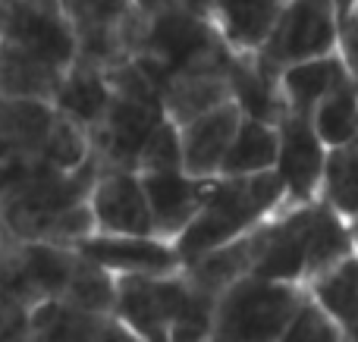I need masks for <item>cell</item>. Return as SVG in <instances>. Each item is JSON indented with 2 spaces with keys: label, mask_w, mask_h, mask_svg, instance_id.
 <instances>
[{
  "label": "cell",
  "mask_w": 358,
  "mask_h": 342,
  "mask_svg": "<svg viewBox=\"0 0 358 342\" xmlns=\"http://www.w3.org/2000/svg\"><path fill=\"white\" fill-rule=\"evenodd\" d=\"M76 60V35L63 0H3L0 94L54 101Z\"/></svg>",
  "instance_id": "6da1fadb"
},
{
  "label": "cell",
  "mask_w": 358,
  "mask_h": 342,
  "mask_svg": "<svg viewBox=\"0 0 358 342\" xmlns=\"http://www.w3.org/2000/svg\"><path fill=\"white\" fill-rule=\"evenodd\" d=\"M252 274L273 280L308 283L355 248L352 223L324 198L308 205H283L252 230Z\"/></svg>",
  "instance_id": "7a4b0ae2"
},
{
  "label": "cell",
  "mask_w": 358,
  "mask_h": 342,
  "mask_svg": "<svg viewBox=\"0 0 358 342\" xmlns=\"http://www.w3.org/2000/svg\"><path fill=\"white\" fill-rule=\"evenodd\" d=\"M217 299L195 286L185 270L161 276H117L113 314L142 342H189L210 339Z\"/></svg>",
  "instance_id": "3957f363"
},
{
  "label": "cell",
  "mask_w": 358,
  "mask_h": 342,
  "mask_svg": "<svg viewBox=\"0 0 358 342\" xmlns=\"http://www.w3.org/2000/svg\"><path fill=\"white\" fill-rule=\"evenodd\" d=\"M286 205L283 182L273 170L245 176H214L208 179L204 201L182 232L173 239L182 267L201 255L245 236L248 230L267 220Z\"/></svg>",
  "instance_id": "277c9868"
},
{
  "label": "cell",
  "mask_w": 358,
  "mask_h": 342,
  "mask_svg": "<svg viewBox=\"0 0 358 342\" xmlns=\"http://www.w3.org/2000/svg\"><path fill=\"white\" fill-rule=\"evenodd\" d=\"M229 47L208 16L185 10L179 0H164L148 19H142L132 60L161 88L173 73L204 63L227 60Z\"/></svg>",
  "instance_id": "5b68a950"
},
{
  "label": "cell",
  "mask_w": 358,
  "mask_h": 342,
  "mask_svg": "<svg viewBox=\"0 0 358 342\" xmlns=\"http://www.w3.org/2000/svg\"><path fill=\"white\" fill-rule=\"evenodd\" d=\"M308 289L302 283L248 274L229 283L214 305L210 339L220 342H283Z\"/></svg>",
  "instance_id": "8992f818"
},
{
  "label": "cell",
  "mask_w": 358,
  "mask_h": 342,
  "mask_svg": "<svg viewBox=\"0 0 358 342\" xmlns=\"http://www.w3.org/2000/svg\"><path fill=\"white\" fill-rule=\"evenodd\" d=\"M76 248L41 239H19L0 258V311L29 320L44 299H57L73 274Z\"/></svg>",
  "instance_id": "52a82bcc"
},
{
  "label": "cell",
  "mask_w": 358,
  "mask_h": 342,
  "mask_svg": "<svg viewBox=\"0 0 358 342\" xmlns=\"http://www.w3.org/2000/svg\"><path fill=\"white\" fill-rule=\"evenodd\" d=\"M340 50V0H283L258 60L271 73L296 60Z\"/></svg>",
  "instance_id": "ba28073f"
},
{
  "label": "cell",
  "mask_w": 358,
  "mask_h": 342,
  "mask_svg": "<svg viewBox=\"0 0 358 342\" xmlns=\"http://www.w3.org/2000/svg\"><path fill=\"white\" fill-rule=\"evenodd\" d=\"M280 129V154L273 173L283 182L286 205H308L321 198L324 167H327V144L311 126V117L283 110L277 119Z\"/></svg>",
  "instance_id": "9c48e42d"
},
{
  "label": "cell",
  "mask_w": 358,
  "mask_h": 342,
  "mask_svg": "<svg viewBox=\"0 0 358 342\" xmlns=\"http://www.w3.org/2000/svg\"><path fill=\"white\" fill-rule=\"evenodd\" d=\"M73 248L117 276L123 274L161 276L182 270V258H179L176 242L157 236V232H92L82 242H76Z\"/></svg>",
  "instance_id": "30bf717a"
},
{
  "label": "cell",
  "mask_w": 358,
  "mask_h": 342,
  "mask_svg": "<svg viewBox=\"0 0 358 342\" xmlns=\"http://www.w3.org/2000/svg\"><path fill=\"white\" fill-rule=\"evenodd\" d=\"M94 232H155L142 176L129 167H104L88 192Z\"/></svg>",
  "instance_id": "8fae6325"
},
{
  "label": "cell",
  "mask_w": 358,
  "mask_h": 342,
  "mask_svg": "<svg viewBox=\"0 0 358 342\" xmlns=\"http://www.w3.org/2000/svg\"><path fill=\"white\" fill-rule=\"evenodd\" d=\"M29 339L35 342H132L117 314H94L66 299H44L29 311Z\"/></svg>",
  "instance_id": "7c38bea8"
},
{
  "label": "cell",
  "mask_w": 358,
  "mask_h": 342,
  "mask_svg": "<svg viewBox=\"0 0 358 342\" xmlns=\"http://www.w3.org/2000/svg\"><path fill=\"white\" fill-rule=\"evenodd\" d=\"M229 60V54H227ZM227 60L220 63H204V66H192L182 73H173L161 85V107L164 117L176 126L192 123L195 117L214 110V107L233 101V85H229V69Z\"/></svg>",
  "instance_id": "4fadbf2b"
},
{
  "label": "cell",
  "mask_w": 358,
  "mask_h": 342,
  "mask_svg": "<svg viewBox=\"0 0 358 342\" xmlns=\"http://www.w3.org/2000/svg\"><path fill=\"white\" fill-rule=\"evenodd\" d=\"M239 119H242L239 104L227 101V104L195 117L192 123L179 126V151H182L185 173L198 176V179L220 176V167L227 161V151L236 135Z\"/></svg>",
  "instance_id": "5bb4252c"
},
{
  "label": "cell",
  "mask_w": 358,
  "mask_h": 342,
  "mask_svg": "<svg viewBox=\"0 0 358 342\" xmlns=\"http://www.w3.org/2000/svg\"><path fill=\"white\" fill-rule=\"evenodd\" d=\"M138 176H142L145 195H148L155 232L164 239H176L189 226V220L195 217V211L201 207L208 179H198V176L185 173L182 167L145 170Z\"/></svg>",
  "instance_id": "9a60e30c"
},
{
  "label": "cell",
  "mask_w": 358,
  "mask_h": 342,
  "mask_svg": "<svg viewBox=\"0 0 358 342\" xmlns=\"http://www.w3.org/2000/svg\"><path fill=\"white\" fill-rule=\"evenodd\" d=\"M54 119V101L0 94V161H41Z\"/></svg>",
  "instance_id": "2e32d148"
},
{
  "label": "cell",
  "mask_w": 358,
  "mask_h": 342,
  "mask_svg": "<svg viewBox=\"0 0 358 342\" xmlns=\"http://www.w3.org/2000/svg\"><path fill=\"white\" fill-rule=\"evenodd\" d=\"M349 79V66L343 60L340 50L330 54H317L308 60H296L289 66L280 69V98H283L286 110L311 117V110L317 107V101L324 94H330L336 85Z\"/></svg>",
  "instance_id": "e0dca14e"
},
{
  "label": "cell",
  "mask_w": 358,
  "mask_h": 342,
  "mask_svg": "<svg viewBox=\"0 0 358 342\" xmlns=\"http://www.w3.org/2000/svg\"><path fill=\"white\" fill-rule=\"evenodd\" d=\"M110 98L113 91H110V82H107V66L85 60V57H76L73 66L63 73L60 85H57L54 107L63 117L92 129L107 113Z\"/></svg>",
  "instance_id": "ac0fdd59"
},
{
  "label": "cell",
  "mask_w": 358,
  "mask_h": 342,
  "mask_svg": "<svg viewBox=\"0 0 358 342\" xmlns=\"http://www.w3.org/2000/svg\"><path fill=\"white\" fill-rule=\"evenodd\" d=\"M283 0H214L210 22L233 54H258L280 16Z\"/></svg>",
  "instance_id": "d6986e66"
},
{
  "label": "cell",
  "mask_w": 358,
  "mask_h": 342,
  "mask_svg": "<svg viewBox=\"0 0 358 342\" xmlns=\"http://www.w3.org/2000/svg\"><path fill=\"white\" fill-rule=\"evenodd\" d=\"M229 85H233V101L245 117H258L267 123H277L280 113L286 110L283 98H280V75L271 73L258 54H233L229 50Z\"/></svg>",
  "instance_id": "ffe728a7"
},
{
  "label": "cell",
  "mask_w": 358,
  "mask_h": 342,
  "mask_svg": "<svg viewBox=\"0 0 358 342\" xmlns=\"http://www.w3.org/2000/svg\"><path fill=\"white\" fill-rule=\"evenodd\" d=\"M305 289L340 324L343 339H358V248L321 270Z\"/></svg>",
  "instance_id": "44dd1931"
},
{
  "label": "cell",
  "mask_w": 358,
  "mask_h": 342,
  "mask_svg": "<svg viewBox=\"0 0 358 342\" xmlns=\"http://www.w3.org/2000/svg\"><path fill=\"white\" fill-rule=\"evenodd\" d=\"M280 154V129L277 123H267L258 117L242 113L236 135L229 142L227 161L220 167V176H245V173H264L277 167Z\"/></svg>",
  "instance_id": "7402d4cb"
},
{
  "label": "cell",
  "mask_w": 358,
  "mask_h": 342,
  "mask_svg": "<svg viewBox=\"0 0 358 342\" xmlns=\"http://www.w3.org/2000/svg\"><path fill=\"white\" fill-rule=\"evenodd\" d=\"M311 126L327 148H340L358 138V88L349 75L343 85L317 101L311 110Z\"/></svg>",
  "instance_id": "603a6c76"
},
{
  "label": "cell",
  "mask_w": 358,
  "mask_h": 342,
  "mask_svg": "<svg viewBox=\"0 0 358 342\" xmlns=\"http://www.w3.org/2000/svg\"><path fill=\"white\" fill-rule=\"evenodd\" d=\"M60 299L94 314H113V305H117V274H110L107 267H101L92 258L76 251L73 274H69Z\"/></svg>",
  "instance_id": "cb8c5ba5"
},
{
  "label": "cell",
  "mask_w": 358,
  "mask_h": 342,
  "mask_svg": "<svg viewBox=\"0 0 358 342\" xmlns=\"http://www.w3.org/2000/svg\"><path fill=\"white\" fill-rule=\"evenodd\" d=\"M321 198L343 214L346 220L358 217V138L327 151Z\"/></svg>",
  "instance_id": "d4e9b609"
},
{
  "label": "cell",
  "mask_w": 358,
  "mask_h": 342,
  "mask_svg": "<svg viewBox=\"0 0 358 342\" xmlns=\"http://www.w3.org/2000/svg\"><path fill=\"white\" fill-rule=\"evenodd\" d=\"M88 157H92L88 129L57 110L54 129H50L48 144H44V151H41V163L57 167V170H76V167H82Z\"/></svg>",
  "instance_id": "484cf974"
},
{
  "label": "cell",
  "mask_w": 358,
  "mask_h": 342,
  "mask_svg": "<svg viewBox=\"0 0 358 342\" xmlns=\"http://www.w3.org/2000/svg\"><path fill=\"white\" fill-rule=\"evenodd\" d=\"M283 342H343V330L311 295H305Z\"/></svg>",
  "instance_id": "4316f807"
},
{
  "label": "cell",
  "mask_w": 358,
  "mask_h": 342,
  "mask_svg": "<svg viewBox=\"0 0 358 342\" xmlns=\"http://www.w3.org/2000/svg\"><path fill=\"white\" fill-rule=\"evenodd\" d=\"M182 167V151H179V129L170 123L167 117L151 129V135L145 138L142 151H138L136 170L145 173V170H173Z\"/></svg>",
  "instance_id": "83f0119b"
},
{
  "label": "cell",
  "mask_w": 358,
  "mask_h": 342,
  "mask_svg": "<svg viewBox=\"0 0 358 342\" xmlns=\"http://www.w3.org/2000/svg\"><path fill=\"white\" fill-rule=\"evenodd\" d=\"M179 3H182L185 10L198 13V16H208L210 19V3H214V0H179Z\"/></svg>",
  "instance_id": "f1b7e54d"
},
{
  "label": "cell",
  "mask_w": 358,
  "mask_h": 342,
  "mask_svg": "<svg viewBox=\"0 0 358 342\" xmlns=\"http://www.w3.org/2000/svg\"><path fill=\"white\" fill-rule=\"evenodd\" d=\"M132 3H136V13H138V16H142V19H148L151 13H155L157 6L164 3V0H132Z\"/></svg>",
  "instance_id": "f546056e"
},
{
  "label": "cell",
  "mask_w": 358,
  "mask_h": 342,
  "mask_svg": "<svg viewBox=\"0 0 358 342\" xmlns=\"http://www.w3.org/2000/svg\"><path fill=\"white\" fill-rule=\"evenodd\" d=\"M13 242H19V239H13V236H10V230L3 226V220H0V258H3V251L10 248Z\"/></svg>",
  "instance_id": "4dcf8cb0"
},
{
  "label": "cell",
  "mask_w": 358,
  "mask_h": 342,
  "mask_svg": "<svg viewBox=\"0 0 358 342\" xmlns=\"http://www.w3.org/2000/svg\"><path fill=\"white\" fill-rule=\"evenodd\" d=\"M349 223H352V236H355V248H358V217L349 220Z\"/></svg>",
  "instance_id": "1f68e13d"
},
{
  "label": "cell",
  "mask_w": 358,
  "mask_h": 342,
  "mask_svg": "<svg viewBox=\"0 0 358 342\" xmlns=\"http://www.w3.org/2000/svg\"><path fill=\"white\" fill-rule=\"evenodd\" d=\"M0 16H3V0H0Z\"/></svg>",
  "instance_id": "d6a6232c"
}]
</instances>
